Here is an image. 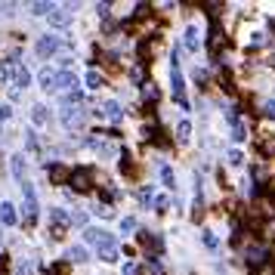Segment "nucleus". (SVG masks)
Wrapping results in <instances>:
<instances>
[{
	"label": "nucleus",
	"instance_id": "obj_1",
	"mask_svg": "<svg viewBox=\"0 0 275 275\" xmlns=\"http://www.w3.org/2000/svg\"><path fill=\"white\" fill-rule=\"evenodd\" d=\"M56 87H59L62 93H77L81 81H77V74H71V71H59V77H56Z\"/></svg>",
	"mask_w": 275,
	"mask_h": 275
},
{
	"label": "nucleus",
	"instance_id": "obj_2",
	"mask_svg": "<svg viewBox=\"0 0 275 275\" xmlns=\"http://www.w3.org/2000/svg\"><path fill=\"white\" fill-rule=\"evenodd\" d=\"M59 50V37H41V41L34 44V53L41 56V59H47V56H53Z\"/></svg>",
	"mask_w": 275,
	"mask_h": 275
},
{
	"label": "nucleus",
	"instance_id": "obj_3",
	"mask_svg": "<svg viewBox=\"0 0 275 275\" xmlns=\"http://www.w3.org/2000/svg\"><path fill=\"white\" fill-rule=\"evenodd\" d=\"M84 117H87L84 108H65V111H62V124L71 127V130H77V127L84 124Z\"/></svg>",
	"mask_w": 275,
	"mask_h": 275
},
{
	"label": "nucleus",
	"instance_id": "obj_4",
	"mask_svg": "<svg viewBox=\"0 0 275 275\" xmlns=\"http://www.w3.org/2000/svg\"><path fill=\"white\" fill-rule=\"evenodd\" d=\"M22 195H25V217L28 220H37V198H34V189L28 182L22 186Z\"/></svg>",
	"mask_w": 275,
	"mask_h": 275
},
{
	"label": "nucleus",
	"instance_id": "obj_5",
	"mask_svg": "<svg viewBox=\"0 0 275 275\" xmlns=\"http://www.w3.org/2000/svg\"><path fill=\"white\" fill-rule=\"evenodd\" d=\"M10 71H13V87H16V93H19L22 87H28V84H31V74H28V71H25V68H22L19 62H16V65H13Z\"/></svg>",
	"mask_w": 275,
	"mask_h": 275
},
{
	"label": "nucleus",
	"instance_id": "obj_6",
	"mask_svg": "<svg viewBox=\"0 0 275 275\" xmlns=\"http://www.w3.org/2000/svg\"><path fill=\"white\" fill-rule=\"evenodd\" d=\"M56 71H50V68H41L37 71V84H41V90H56Z\"/></svg>",
	"mask_w": 275,
	"mask_h": 275
},
{
	"label": "nucleus",
	"instance_id": "obj_7",
	"mask_svg": "<svg viewBox=\"0 0 275 275\" xmlns=\"http://www.w3.org/2000/svg\"><path fill=\"white\" fill-rule=\"evenodd\" d=\"M16 220H19L16 204H13V201H4V204H0V223H4V226H13Z\"/></svg>",
	"mask_w": 275,
	"mask_h": 275
},
{
	"label": "nucleus",
	"instance_id": "obj_8",
	"mask_svg": "<svg viewBox=\"0 0 275 275\" xmlns=\"http://www.w3.org/2000/svg\"><path fill=\"white\" fill-rule=\"evenodd\" d=\"M10 167H13V176L25 186L28 179H25V155H13V161H10Z\"/></svg>",
	"mask_w": 275,
	"mask_h": 275
},
{
	"label": "nucleus",
	"instance_id": "obj_9",
	"mask_svg": "<svg viewBox=\"0 0 275 275\" xmlns=\"http://www.w3.org/2000/svg\"><path fill=\"white\" fill-rule=\"evenodd\" d=\"M31 124L47 127V124H50V111H47L44 105H34V108H31Z\"/></svg>",
	"mask_w": 275,
	"mask_h": 275
},
{
	"label": "nucleus",
	"instance_id": "obj_10",
	"mask_svg": "<svg viewBox=\"0 0 275 275\" xmlns=\"http://www.w3.org/2000/svg\"><path fill=\"white\" fill-rule=\"evenodd\" d=\"M84 241H90V245H99V248H102V245H105V241H111V238H108V235H105L102 229H87V232H84Z\"/></svg>",
	"mask_w": 275,
	"mask_h": 275
},
{
	"label": "nucleus",
	"instance_id": "obj_11",
	"mask_svg": "<svg viewBox=\"0 0 275 275\" xmlns=\"http://www.w3.org/2000/svg\"><path fill=\"white\" fill-rule=\"evenodd\" d=\"M198 47H201V41H198V28L189 25V28H186V50H189V53H195Z\"/></svg>",
	"mask_w": 275,
	"mask_h": 275
},
{
	"label": "nucleus",
	"instance_id": "obj_12",
	"mask_svg": "<svg viewBox=\"0 0 275 275\" xmlns=\"http://www.w3.org/2000/svg\"><path fill=\"white\" fill-rule=\"evenodd\" d=\"M68 182H71V189H74V192H87V173H84V170H74Z\"/></svg>",
	"mask_w": 275,
	"mask_h": 275
},
{
	"label": "nucleus",
	"instance_id": "obj_13",
	"mask_svg": "<svg viewBox=\"0 0 275 275\" xmlns=\"http://www.w3.org/2000/svg\"><path fill=\"white\" fill-rule=\"evenodd\" d=\"M68 22H71V16H68L65 10H53V13H50V25H53V28H65Z\"/></svg>",
	"mask_w": 275,
	"mask_h": 275
},
{
	"label": "nucleus",
	"instance_id": "obj_14",
	"mask_svg": "<svg viewBox=\"0 0 275 275\" xmlns=\"http://www.w3.org/2000/svg\"><path fill=\"white\" fill-rule=\"evenodd\" d=\"M99 260H105V263L117 260V248H114V241H105V245L99 248Z\"/></svg>",
	"mask_w": 275,
	"mask_h": 275
},
{
	"label": "nucleus",
	"instance_id": "obj_15",
	"mask_svg": "<svg viewBox=\"0 0 275 275\" xmlns=\"http://www.w3.org/2000/svg\"><path fill=\"white\" fill-rule=\"evenodd\" d=\"M68 260H71V263H87V260H90V254H87V248L77 245V248H71V251H68Z\"/></svg>",
	"mask_w": 275,
	"mask_h": 275
},
{
	"label": "nucleus",
	"instance_id": "obj_16",
	"mask_svg": "<svg viewBox=\"0 0 275 275\" xmlns=\"http://www.w3.org/2000/svg\"><path fill=\"white\" fill-rule=\"evenodd\" d=\"M158 173H161V182H164L167 189H173V186H176V179H173V170H170V164H158Z\"/></svg>",
	"mask_w": 275,
	"mask_h": 275
},
{
	"label": "nucleus",
	"instance_id": "obj_17",
	"mask_svg": "<svg viewBox=\"0 0 275 275\" xmlns=\"http://www.w3.org/2000/svg\"><path fill=\"white\" fill-rule=\"evenodd\" d=\"M62 226H68V213H65V210H53V232L59 235Z\"/></svg>",
	"mask_w": 275,
	"mask_h": 275
},
{
	"label": "nucleus",
	"instance_id": "obj_18",
	"mask_svg": "<svg viewBox=\"0 0 275 275\" xmlns=\"http://www.w3.org/2000/svg\"><path fill=\"white\" fill-rule=\"evenodd\" d=\"M31 13H34V16H44V13H53V4H47V0H37V4H31Z\"/></svg>",
	"mask_w": 275,
	"mask_h": 275
},
{
	"label": "nucleus",
	"instance_id": "obj_19",
	"mask_svg": "<svg viewBox=\"0 0 275 275\" xmlns=\"http://www.w3.org/2000/svg\"><path fill=\"white\" fill-rule=\"evenodd\" d=\"M105 114L111 117V121H121V105H117V102H105Z\"/></svg>",
	"mask_w": 275,
	"mask_h": 275
},
{
	"label": "nucleus",
	"instance_id": "obj_20",
	"mask_svg": "<svg viewBox=\"0 0 275 275\" xmlns=\"http://www.w3.org/2000/svg\"><path fill=\"white\" fill-rule=\"evenodd\" d=\"M189 133H192V124H189V121H179V127H176V136L186 142V139H189Z\"/></svg>",
	"mask_w": 275,
	"mask_h": 275
},
{
	"label": "nucleus",
	"instance_id": "obj_21",
	"mask_svg": "<svg viewBox=\"0 0 275 275\" xmlns=\"http://www.w3.org/2000/svg\"><path fill=\"white\" fill-rule=\"evenodd\" d=\"M87 84H90L93 90H96V87H102V74H99V71H90V74H87Z\"/></svg>",
	"mask_w": 275,
	"mask_h": 275
},
{
	"label": "nucleus",
	"instance_id": "obj_22",
	"mask_svg": "<svg viewBox=\"0 0 275 275\" xmlns=\"http://www.w3.org/2000/svg\"><path fill=\"white\" fill-rule=\"evenodd\" d=\"M204 248H210V251H217V238L210 232H204Z\"/></svg>",
	"mask_w": 275,
	"mask_h": 275
},
{
	"label": "nucleus",
	"instance_id": "obj_23",
	"mask_svg": "<svg viewBox=\"0 0 275 275\" xmlns=\"http://www.w3.org/2000/svg\"><path fill=\"white\" fill-rule=\"evenodd\" d=\"M7 117H13V108L10 105H0V121H7Z\"/></svg>",
	"mask_w": 275,
	"mask_h": 275
},
{
	"label": "nucleus",
	"instance_id": "obj_24",
	"mask_svg": "<svg viewBox=\"0 0 275 275\" xmlns=\"http://www.w3.org/2000/svg\"><path fill=\"white\" fill-rule=\"evenodd\" d=\"M121 229H124V232H133V229H136V220H130V217H127V220L121 223Z\"/></svg>",
	"mask_w": 275,
	"mask_h": 275
},
{
	"label": "nucleus",
	"instance_id": "obj_25",
	"mask_svg": "<svg viewBox=\"0 0 275 275\" xmlns=\"http://www.w3.org/2000/svg\"><path fill=\"white\" fill-rule=\"evenodd\" d=\"M16 275H31V266H28V263H19V269H16Z\"/></svg>",
	"mask_w": 275,
	"mask_h": 275
},
{
	"label": "nucleus",
	"instance_id": "obj_26",
	"mask_svg": "<svg viewBox=\"0 0 275 275\" xmlns=\"http://www.w3.org/2000/svg\"><path fill=\"white\" fill-rule=\"evenodd\" d=\"M167 207V198H164V195H161V198H155V210H164Z\"/></svg>",
	"mask_w": 275,
	"mask_h": 275
},
{
	"label": "nucleus",
	"instance_id": "obj_27",
	"mask_svg": "<svg viewBox=\"0 0 275 275\" xmlns=\"http://www.w3.org/2000/svg\"><path fill=\"white\" fill-rule=\"evenodd\" d=\"M10 269V263H7V257H0V272H7Z\"/></svg>",
	"mask_w": 275,
	"mask_h": 275
},
{
	"label": "nucleus",
	"instance_id": "obj_28",
	"mask_svg": "<svg viewBox=\"0 0 275 275\" xmlns=\"http://www.w3.org/2000/svg\"><path fill=\"white\" fill-rule=\"evenodd\" d=\"M266 111H269V114L275 117V102H269V105H266Z\"/></svg>",
	"mask_w": 275,
	"mask_h": 275
},
{
	"label": "nucleus",
	"instance_id": "obj_29",
	"mask_svg": "<svg viewBox=\"0 0 275 275\" xmlns=\"http://www.w3.org/2000/svg\"><path fill=\"white\" fill-rule=\"evenodd\" d=\"M0 245H4V235H0Z\"/></svg>",
	"mask_w": 275,
	"mask_h": 275
}]
</instances>
